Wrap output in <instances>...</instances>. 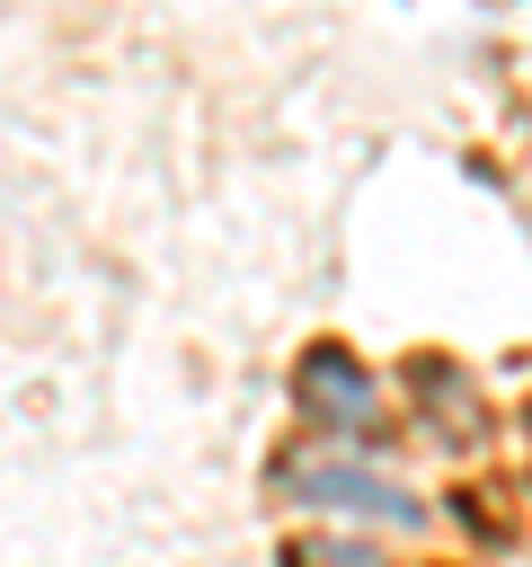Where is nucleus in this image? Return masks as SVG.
I'll return each instance as SVG.
<instances>
[{
    "instance_id": "obj_2",
    "label": "nucleus",
    "mask_w": 532,
    "mask_h": 567,
    "mask_svg": "<svg viewBox=\"0 0 532 567\" xmlns=\"http://www.w3.org/2000/svg\"><path fill=\"white\" fill-rule=\"evenodd\" d=\"M310 408H328V425L346 434V425H364L372 390H364V372H346L337 354H319V363H310Z\"/></svg>"
},
{
    "instance_id": "obj_1",
    "label": "nucleus",
    "mask_w": 532,
    "mask_h": 567,
    "mask_svg": "<svg viewBox=\"0 0 532 567\" xmlns=\"http://www.w3.org/2000/svg\"><path fill=\"white\" fill-rule=\"evenodd\" d=\"M301 496L310 505H328V514H372V523H417V505L390 487V478H372V470H346V461H310L301 470Z\"/></svg>"
}]
</instances>
